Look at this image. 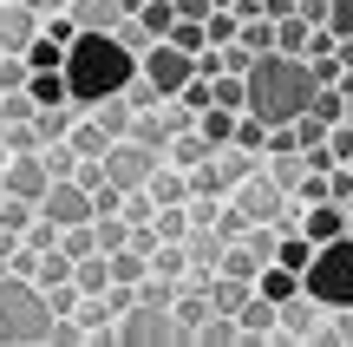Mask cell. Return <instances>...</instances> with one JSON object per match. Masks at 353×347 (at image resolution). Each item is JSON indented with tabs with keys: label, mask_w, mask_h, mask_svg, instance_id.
<instances>
[{
	"label": "cell",
	"mask_w": 353,
	"mask_h": 347,
	"mask_svg": "<svg viewBox=\"0 0 353 347\" xmlns=\"http://www.w3.org/2000/svg\"><path fill=\"white\" fill-rule=\"evenodd\" d=\"M131 79H138V52H125V39L118 33H79L72 46H65V92H72V105H99L112 99V92H125Z\"/></svg>",
	"instance_id": "cell-1"
},
{
	"label": "cell",
	"mask_w": 353,
	"mask_h": 347,
	"mask_svg": "<svg viewBox=\"0 0 353 347\" xmlns=\"http://www.w3.org/2000/svg\"><path fill=\"white\" fill-rule=\"evenodd\" d=\"M242 92H249V105L242 112H255L262 125H294V118L314 105V72H307V59H288V52H262V59L249 66V79H242Z\"/></svg>",
	"instance_id": "cell-2"
},
{
	"label": "cell",
	"mask_w": 353,
	"mask_h": 347,
	"mask_svg": "<svg viewBox=\"0 0 353 347\" xmlns=\"http://www.w3.org/2000/svg\"><path fill=\"white\" fill-rule=\"evenodd\" d=\"M46 341H52L46 288L26 275H7L0 282V347H46Z\"/></svg>",
	"instance_id": "cell-3"
},
{
	"label": "cell",
	"mask_w": 353,
	"mask_h": 347,
	"mask_svg": "<svg viewBox=\"0 0 353 347\" xmlns=\"http://www.w3.org/2000/svg\"><path fill=\"white\" fill-rule=\"evenodd\" d=\"M301 288L321 308H353V236L314 243V262L301 269Z\"/></svg>",
	"instance_id": "cell-4"
},
{
	"label": "cell",
	"mask_w": 353,
	"mask_h": 347,
	"mask_svg": "<svg viewBox=\"0 0 353 347\" xmlns=\"http://www.w3.org/2000/svg\"><path fill=\"white\" fill-rule=\"evenodd\" d=\"M190 341V328H183V315L176 308H125L118 315V347H183Z\"/></svg>",
	"instance_id": "cell-5"
},
{
	"label": "cell",
	"mask_w": 353,
	"mask_h": 347,
	"mask_svg": "<svg viewBox=\"0 0 353 347\" xmlns=\"http://www.w3.org/2000/svg\"><path fill=\"white\" fill-rule=\"evenodd\" d=\"M157 164H164V151H151V144H138V138H112V151H105V177H112L118 190H144Z\"/></svg>",
	"instance_id": "cell-6"
},
{
	"label": "cell",
	"mask_w": 353,
	"mask_h": 347,
	"mask_svg": "<svg viewBox=\"0 0 353 347\" xmlns=\"http://www.w3.org/2000/svg\"><path fill=\"white\" fill-rule=\"evenodd\" d=\"M138 72H144V79H151V86H157V92L170 99L176 86H190V79H196V59H190V52H176L170 39H157V46H151V52L138 59Z\"/></svg>",
	"instance_id": "cell-7"
},
{
	"label": "cell",
	"mask_w": 353,
	"mask_h": 347,
	"mask_svg": "<svg viewBox=\"0 0 353 347\" xmlns=\"http://www.w3.org/2000/svg\"><path fill=\"white\" fill-rule=\"evenodd\" d=\"M39 217H52L59 230H72V223H92L99 210H92V190H79L72 177H52V190L39 197Z\"/></svg>",
	"instance_id": "cell-8"
},
{
	"label": "cell",
	"mask_w": 353,
	"mask_h": 347,
	"mask_svg": "<svg viewBox=\"0 0 353 347\" xmlns=\"http://www.w3.org/2000/svg\"><path fill=\"white\" fill-rule=\"evenodd\" d=\"M52 190V170L46 157H7V170H0V197H26V204H39V197Z\"/></svg>",
	"instance_id": "cell-9"
},
{
	"label": "cell",
	"mask_w": 353,
	"mask_h": 347,
	"mask_svg": "<svg viewBox=\"0 0 353 347\" xmlns=\"http://www.w3.org/2000/svg\"><path fill=\"white\" fill-rule=\"evenodd\" d=\"M39 39V13H26L20 0H0V52H26Z\"/></svg>",
	"instance_id": "cell-10"
},
{
	"label": "cell",
	"mask_w": 353,
	"mask_h": 347,
	"mask_svg": "<svg viewBox=\"0 0 353 347\" xmlns=\"http://www.w3.org/2000/svg\"><path fill=\"white\" fill-rule=\"evenodd\" d=\"M301 236H307V243H334V236H347V204H307L301 210Z\"/></svg>",
	"instance_id": "cell-11"
},
{
	"label": "cell",
	"mask_w": 353,
	"mask_h": 347,
	"mask_svg": "<svg viewBox=\"0 0 353 347\" xmlns=\"http://www.w3.org/2000/svg\"><path fill=\"white\" fill-rule=\"evenodd\" d=\"M262 177L275 184L281 197H294V184L307 177V157H301V151H268V157H262Z\"/></svg>",
	"instance_id": "cell-12"
},
{
	"label": "cell",
	"mask_w": 353,
	"mask_h": 347,
	"mask_svg": "<svg viewBox=\"0 0 353 347\" xmlns=\"http://www.w3.org/2000/svg\"><path fill=\"white\" fill-rule=\"evenodd\" d=\"M144 190L157 197V210H164V204H190V197H196V190H190V170H176L170 157L151 170V184H144Z\"/></svg>",
	"instance_id": "cell-13"
},
{
	"label": "cell",
	"mask_w": 353,
	"mask_h": 347,
	"mask_svg": "<svg viewBox=\"0 0 353 347\" xmlns=\"http://www.w3.org/2000/svg\"><path fill=\"white\" fill-rule=\"evenodd\" d=\"M72 20H79V33H112L125 20V0H72Z\"/></svg>",
	"instance_id": "cell-14"
},
{
	"label": "cell",
	"mask_w": 353,
	"mask_h": 347,
	"mask_svg": "<svg viewBox=\"0 0 353 347\" xmlns=\"http://www.w3.org/2000/svg\"><path fill=\"white\" fill-rule=\"evenodd\" d=\"M210 164H216V177H223V190H236L242 177H255V170H262V157H255V151H242V144H223Z\"/></svg>",
	"instance_id": "cell-15"
},
{
	"label": "cell",
	"mask_w": 353,
	"mask_h": 347,
	"mask_svg": "<svg viewBox=\"0 0 353 347\" xmlns=\"http://www.w3.org/2000/svg\"><path fill=\"white\" fill-rule=\"evenodd\" d=\"M164 157H170L176 170H196V164H210V157H216V144L203 138L196 125H190V131H176V138H170V151H164Z\"/></svg>",
	"instance_id": "cell-16"
},
{
	"label": "cell",
	"mask_w": 353,
	"mask_h": 347,
	"mask_svg": "<svg viewBox=\"0 0 353 347\" xmlns=\"http://www.w3.org/2000/svg\"><path fill=\"white\" fill-rule=\"evenodd\" d=\"M72 282H79V295H105V288H112V256H105V249L79 256L72 262Z\"/></svg>",
	"instance_id": "cell-17"
},
{
	"label": "cell",
	"mask_w": 353,
	"mask_h": 347,
	"mask_svg": "<svg viewBox=\"0 0 353 347\" xmlns=\"http://www.w3.org/2000/svg\"><path fill=\"white\" fill-rule=\"evenodd\" d=\"M65 144H72L79 157H105V151H112V138H105V125H99L92 112H79V118H72V131H65Z\"/></svg>",
	"instance_id": "cell-18"
},
{
	"label": "cell",
	"mask_w": 353,
	"mask_h": 347,
	"mask_svg": "<svg viewBox=\"0 0 353 347\" xmlns=\"http://www.w3.org/2000/svg\"><path fill=\"white\" fill-rule=\"evenodd\" d=\"M92 118L105 125V138H131V125H138V112L125 105V92H112V99H99V105H92Z\"/></svg>",
	"instance_id": "cell-19"
},
{
	"label": "cell",
	"mask_w": 353,
	"mask_h": 347,
	"mask_svg": "<svg viewBox=\"0 0 353 347\" xmlns=\"http://www.w3.org/2000/svg\"><path fill=\"white\" fill-rule=\"evenodd\" d=\"M236 118H242V112H229V105H203V112H196V131L223 151V144L236 138Z\"/></svg>",
	"instance_id": "cell-20"
},
{
	"label": "cell",
	"mask_w": 353,
	"mask_h": 347,
	"mask_svg": "<svg viewBox=\"0 0 353 347\" xmlns=\"http://www.w3.org/2000/svg\"><path fill=\"white\" fill-rule=\"evenodd\" d=\"M190 341H203V347H242V321H236V315H210V321H196Z\"/></svg>",
	"instance_id": "cell-21"
},
{
	"label": "cell",
	"mask_w": 353,
	"mask_h": 347,
	"mask_svg": "<svg viewBox=\"0 0 353 347\" xmlns=\"http://www.w3.org/2000/svg\"><path fill=\"white\" fill-rule=\"evenodd\" d=\"M26 282H39V288L72 282V256H65V249H46V256H33V275H26Z\"/></svg>",
	"instance_id": "cell-22"
},
{
	"label": "cell",
	"mask_w": 353,
	"mask_h": 347,
	"mask_svg": "<svg viewBox=\"0 0 353 347\" xmlns=\"http://www.w3.org/2000/svg\"><path fill=\"white\" fill-rule=\"evenodd\" d=\"M255 288H262L268 301H294V295H301V275H294V269H281V262H268V269L255 275Z\"/></svg>",
	"instance_id": "cell-23"
},
{
	"label": "cell",
	"mask_w": 353,
	"mask_h": 347,
	"mask_svg": "<svg viewBox=\"0 0 353 347\" xmlns=\"http://www.w3.org/2000/svg\"><path fill=\"white\" fill-rule=\"evenodd\" d=\"M307 33H314V26H307L301 13H288V20H275V52H288V59H301V52H307Z\"/></svg>",
	"instance_id": "cell-24"
},
{
	"label": "cell",
	"mask_w": 353,
	"mask_h": 347,
	"mask_svg": "<svg viewBox=\"0 0 353 347\" xmlns=\"http://www.w3.org/2000/svg\"><path fill=\"white\" fill-rule=\"evenodd\" d=\"M26 99H33V105H72L65 72H33V79H26Z\"/></svg>",
	"instance_id": "cell-25"
},
{
	"label": "cell",
	"mask_w": 353,
	"mask_h": 347,
	"mask_svg": "<svg viewBox=\"0 0 353 347\" xmlns=\"http://www.w3.org/2000/svg\"><path fill=\"white\" fill-rule=\"evenodd\" d=\"M131 20H138L151 39H170V26H176V7H170V0H144V7L131 13Z\"/></svg>",
	"instance_id": "cell-26"
},
{
	"label": "cell",
	"mask_w": 353,
	"mask_h": 347,
	"mask_svg": "<svg viewBox=\"0 0 353 347\" xmlns=\"http://www.w3.org/2000/svg\"><path fill=\"white\" fill-rule=\"evenodd\" d=\"M275 262H281V269H294V275H301L307 262H314V243H307L301 230H281V249H275Z\"/></svg>",
	"instance_id": "cell-27"
},
{
	"label": "cell",
	"mask_w": 353,
	"mask_h": 347,
	"mask_svg": "<svg viewBox=\"0 0 353 347\" xmlns=\"http://www.w3.org/2000/svg\"><path fill=\"white\" fill-rule=\"evenodd\" d=\"M92 230H99V249L112 256V249H125L131 223H125V210H105V217H92Z\"/></svg>",
	"instance_id": "cell-28"
},
{
	"label": "cell",
	"mask_w": 353,
	"mask_h": 347,
	"mask_svg": "<svg viewBox=\"0 0 353 347\" xmlns=\"http://www.w3.org/2000/svg\"><path fill=\"white\" fill-rule=\"evenodd\" d=\"M26 66H33V72H65V46H59V39H46V33H39L33 46H26Z\"/></svg>",
	"instance_id": "cell-29"
},
{
	"label": "cell",
	"mask_w": 353,
	"mask_h": 347,
	"mask_svg": "<svg viewBox=\"0 0 353 347\" xmlns=\"http://www.w3.org/2000/svg\"><path fill=\"white\" fill-rule=\"evenodd\" d=\"M144 275H151V256H138V249H112V282H131V288H138Z\"/></svg>",
	"instance_id": "cell-30"
},
{
	"label": "cell",
	"mask_w": 353,
	"mask_h": 347,
	"mask_svg": "<svg viewBox=\"0 0 353 347\" xmlns=\"http://www.w3.org/2000/svg\"><path fill=\"white\" fill-rule=\"evenodd\" d=\"M236 46H242V52H255V59H262V52H275V20H242Z\"/></svg>",
	"instance_id": "cell-31"
},
{
	"label": "cell",
	"mask_w": 353,
	"mask_h": 347,
	"mask_svg": "<svg viewBox=\"0 0 353 347\" xmlns=\"http://www.w3.org/2000/svg\"><path fill=\"white\" fill-rule=\"evenodd\" d=\"M262 269H268V262H255V256H249L242 243H229V249H223V269H216V275H236V282H255Z\"/></svg>",
	"instance_id": "cell-32"
},
{
	"label": "cell",
	"mask_w": 353,
	"mask_h": 347,
	"mask_svg": "<svg viewBox=\"0 0 353 347\" xmlns=\"http://www.w3.org/2000/svg\"><path fill=\"white\" fill-rule=\"evenodd\" d=\"M131 138H138V144H151V151H170V125H164V112H138Z\"/></svg>",
	"instance_id": "cell-33"
},
{
	"label": "cell",
	"mask_w": 353,
	"mask_h": 347,
	"mask_svg": "<svg viewBox=\"0 0 353 347\" xmlns=\"http://www.w3.org/2000/svg\"><path fill=\"white\" fill-rule=\"evenodd\" d=\"M20 243L33 249V256H46V249H59V223H52V217H33V223L20 230Z\"/></svg>",
	"instance_id": "cell-34"
},
{
	"label": "cell",
	"mask_w": 353,
	"mask_h": 347,
	"mask_svg": "<svg viewBox=\"0 0 353 347\" xmlns=\"http://www.w3.org/2000/svg\"><path fill=\"white\" fill-rule=\"evenodd\" d=\"M229 144H242V151L262 157V151H268V125H262L255 112H242V118H236V138H229Z\"/></svg>",
	"instance_id": "cell-35"
},
{
	"label": "cell",
	"mask_w": 353,
	"mask_h": 347,
	"mask_svg": "<svg viewBox=\"0 0 353 347\" xmlns=\"http://www.w3.org/2000/svg\"><path fill=\"white\" fill-rule=\"evenodd\" d=\"M203 33H210V46H236V33H242V20L229 7H216L210 20H203Z\"/></svg>",
	"instance_id": "cell-36"
},
{
	"label": "cell",
	"mask_w": 353,
	"mask_h": 347,
	"mask_svg": "<svg viewBox=\"0 0 353 347\" xmlns=\"http://www.w3.org/2000/svg\"><path fill=\"white\" fill-rule=\"evenodd\" d=\"M327 118H314V112H301V118H294V144H301V151H321V144H327Z\"/></svg>",
	"instance_id": "cell-37"
},
{
	"label": "cell",
	"mask_w": 353,
	"mask_h": 347,
	"mask_svg": "<svg viewBox=\"0 0 353 347\" xmlns=\"http://www.w3.org/2000/svg\"><path fill=\"white\" fill-rule=\"evenodd\" d=\"M170 46H176V52H190V59H196V52L210 46V33H203V20H176V26H170Z\"/></svg>",
	"instance_id": "cell-38"
},
{
	"label": "cell",
	"mask_w": 353,
	"mask_h": 347,
	"mask_svg": "<svg viewBox=\"0 0 353 347\" xmlns=\"http://www.w3.org/2000/svg\"><path fill=\"white\" fill-rule=\"evenodd\" d=\"M210 105H229V112H242V105H249V92H242V79H236V72L210 79Z\"/></svg>",
	"instance_id": "cell-39"
},
{
	"label": "cell",
	"mask_w": 353,
	"mask_h": 347,
	"mask_svg": "<svg viewBox=\"0 0 353 347\" xmlns=\"http://www.w3.org/2000/svg\"><path fill=\"white\" fill-rule=\"evenodd\" d=\"M59 249H65V256H92V249H99V230H92V223H72V230H59Z\"/></svg>",
	"instance_id": "cell-40"
},
{
	"label": "cell",
	"mask_w": 353,
	"mask_h": 347,
	"mask_svg": "<svg viewBox=\"0 0 353 347\" xmlns=\"http://www.w3.org/2000/svg\"><path fill=\"white\" fill-rule=\"evenodd\" d=\"M0 144H7L13 157H33V151H39V144H46V138H39V125H33V118H26V125H7V138H0Z\"/></svg>",
	"instance_id": "cell-41"
},
{
	"label": "cell",
	"mask_w": 353,
	"mask_h": 347,
	"mask_svg": "<svg viewBox=\"0 0 353 347\" xmlns=\"http://www.w3.org/2000/svg\"><path fill=\"white\" fill-rule=\"evenodd\" d=\"M33 217H39V204H26V197H0V230H26Z\"/></svg>",
	"instance_id": "cell-42"
},
{
	"label": "cell",
	"mask_w": 353,
	"mask_h": 347,
	"mask_svg": "<svg viewBox=\"0 0 353 347\" xmlns=\"http://www.w3.org/2000/svg\"><path fill=\"white\" fill-rule=\"evenodd\" d=\"M216 236H223V243H242V236H249V217H242L229 197H223V210H216Z\"/></svg>",
	"instance_id": "cell-43"
},
{
	"label": "cell",
	"mask_w": 353,
	"mask_h": 347,
	"mask_svg": "<svg viewBox=\"0 0 353 347\" xmlns=\"http://www.w3.org/2000/svg\"><path fill=\"white\" fill-rule=\"evenodd\" d=\"M125 105H131V112H157V105H164V92H157L151 79L138 72V79H131V86H125Z\"/></svg>",
	"instance_id": "cell-44"
},
{
	"label": "cell",
	"mask_w": 353,
	"mask_h": 347,
	"mask_svg": "<svg viewBox=\"0 0 353 347\" xmlns=\"http://www.w3.org/2000/svg\"><path fill=\"white\" fill-rule=\"evenodd\" d=\"M112 33H118V39H125V52H138V59H144V52H151V46H157V39H151V33H144V26H138V20H131V13H125V20H118V26H112Z\"/></svg>",
	"instance_id": "cell-45"
},
{
	"label": "cell",
	"mask_w": 353,
	"mask_h": 347,
	"mask_svg": "<svg viewBox=\"0 0 353 347\" xmlns=\"http://www.w3.org/2000/svg\"><path fill=\"white\" fill-rule=\"evenodd\" d=\"M33 112H39V105L26 99V92H0V118H7V125H26Z\"/></svg>",
	"instance_id": "cell-46"
},
{
	"label": "cell",
	"mask_w": 353,
	"mask_h": 347,
	"mask_svg": "<svg viewBox=\"0 0 353 347\" xmlns=\"http://www.w3.org/2000/svg\"><path fill=\"white\" fill-rule=\"evenodd\" d=\"M39 33L59 39V46H72V39H79V20H72V13H46V20H39Z\"/></svg>",
	"instance_id": "cell-47"
},
{
	"label": "cell",
	"mask_w": 353,
	"mask_h": 347,
	"mask_svg": "<svg viewBox=\"0 0 353 347\" xmlns=\"http://www.w3.org/2000/svg\"><path fill=\"white\" fill-rule=\"evenodd\" d=\"M327 33L334 39H353V0H327Z\"/></svg>",
	"instance_id": "cell-48"
},
{
	"label": "cell",
	"mask_w": 353,
	"mask_h": 347,
	"mask_svg": "<svg viewBox=\"0 0 353 347\" xmlns=\"http://www.w3.org/2000/svg\"><path fill=\"white\" fill-rule=\"evenodd\" d=\"M176 105H183V112H203V105H210V79H190V86H176L170 92Z\"/></svg>",
	"instance_id": "cell-49"
},
{
	"label": "cell",
	"mask_w": 353,
	"mask_h": 347,
	"mask_svg": "<svg viewBox=\"0 0 353 347\" xmlns=\"http://www.w3.org/2000/svg\"><path fill=\"white\" fill-rule=\"evenodd\" d=\"M327 157H334V164H353V125H334L327 131Z\"/></svg>",
	"instance_id": "cell-50"
},
{
	"label": "cell",
	"mask_w": 353,
	"mask_h": 347,
	"mask_svg": "<svg viewBox=\"0 0 353 347\" xmlns=\"http://www.w3.org/2000/svg\"><path fill=\"white\" fill-rule=\"evenodd\" d=\"M307 72H314V86H334V79H341V59H334V52H314Z\"/></svg>",
	"instance_id": "cell-51"
},
{
	"label": "cell",
	"mask_w": 353,
	"mask_h": 347,
	"mask_svg": "<svg viewBox=\"0 0 353 347\" xmlns=\"http://www.w3.org/2000/svg\"><path fill=\"white\" fill-rule=\"evenodd\" d=\"M223 52V72H236V79H249V66H255V52H242V46H216Z\"/></svg>",
	"instance_id": "cell-52"
},
{
	"label": "cell",
	"mask_w": 353,
	"mask_h": 347,
	"mask_svg": "<svg viewBox=\"0 0 353 347\" xmlns=\"http://www.w3.org/2000/svg\"><path fill=\"white\" fill-rule=\"evenodd\" d=\"M170 7H176V20H210V13H216L210 0H170Z\"/></svg>",
	"instance_id": "cell-53"
},
{
	"label": "cell",
	"mask_w": 353,
	"mask_h": 347,
	"mask_svg": "<svg viewBox=\"0 0 353 347\" xmlns=\"http://www.w3.org/2000/svg\"><path fill=\"white\" fill-rule=\"evenodd\" d=\"M294 13H301L307 26H327V0H301V7H294Z\"/></svg>",
	"instance_id": "cell-54"
},
{
	"label": "cell",
	"mask_w": 353,
	"mask_h": 347,
	"mask_svg": "<svg viewBox=\"0 0 353 347\" xmlns=\"http://www.w3.org/2000/svg\"><path fill=\"white\" fill-rule=\"evenodd\" d=\"M20 7H26V13H39V20H46V0H20Z\"/></svg>",
	"instance_id": "cell-55"
},
{
	"label": "cell",
	"mask_w": 353,
	"mask_h": 347,
	"mask_svg": "<svg viewBox=\"0 0 353 347\" xmlns=\"http://www.w3.org/2000/svg\"><path fill=\"white\" fill-rule=\"evenodd\" d=\"M210 7H236V0H210Z\"/></svg>",
	"instance_id": "cell-56"
},
{
	"label": "cell",
	"mask_w": 353,
	"mask_h": 347,
	"mask_svg": "<svg viewBox=\"0 0 353 347\" xmlns=\"http://www.w3.org/2000/svg\"><path fill=\"white\" fill-rule=\"evenodd\" d=\"M7 275H13V269H7V262H0V282H7Z\"/></svg>",
	"instance_id": "cell-57"
},
{
	"label": "cell",
	"mask_w": 353,
	"mask_h": 347,
	"mask_svg": "<svg viewBox=\"0 0 353 347\" xmlns=\"http://www.w3.org/2000/svg\"><path fill=\"white\" fill-rule=\"evenodd\" d=\"M347 236H353V223H347Z\"/></svg>",
	"instance_id": "cell-58"
}]
</instances>
